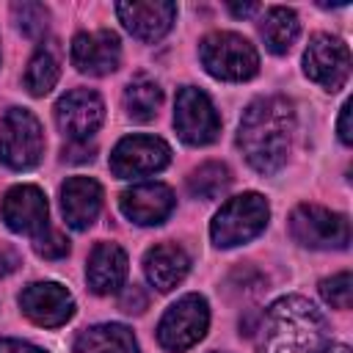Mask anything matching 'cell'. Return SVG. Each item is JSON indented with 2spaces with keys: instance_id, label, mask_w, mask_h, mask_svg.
<instances>
[{
  "instance_id": "33",
  "label": "cell",
  "mask_w": 353,
  "mask_h": 353,
  "mask_svg": "<svg viewBox=\"0 0 353 353\" xmlns=\"http://www.w3.org/2000/svg\"><path fill=\"white\" fill-rule=\"evenodd\" d=\"M229 11L234 14V17H251V14H256L259 11V3H229Z\"/></svg>"
},
{
  "instance_id": "22",
  "label": "cell",
  "mask_w": 353,
  "mask_h": 353,
  "mask_svg": "<svg viewBox=\"0 0 353 353\" xmlns=\"http://www.w3.org/2000/svg\"><path fill=\"white\" fill-rule=\"evenodd\" d=\"M298 17L292 8H284V6H273L268 14H265V22L259 28L262 39H265V47L273 52V55H284L290 52V47L295 44L298 39Z\"/></svg>"
},
{
  "instance_id": "29",
  "label": "cell",
  "mask_w": 353,
  "mask_h": 353,
  "mask_svg": "<svg viewBox=\"0 0 353 353\" xmlns=\"http://www.w3.org/2000/svg\"><path fill=\"white\" fill-rule=\"evenodd\" d=\"M94 143H88V141H69L66 146H63V160H69V163H85V160H91L94 157Z\"/></svg>"
},
{
  "instance_id": "15",
  "label": "cell",
  "mask_w": 353,
  "mask_h": 353,
  "mask_svg": "<svg viewBox=\"0 0 353 353\" xmlns=\"http://www.w3.org/2000/svg\"><path fill=\"white\" fill-rule=\"evenodd\" d=\"M121 61V41L113 30H91V33H77L72 39V63L83 74H110L119 69Z\"/></svg>"
},
{
  "instance_id": "28",
  "label": "cell",
  "mask_w": 353,
  "mask_h": 353,
  "mask_svg": "<svg viewBox=\"0 0 353 353\" xmlns=\"http://www.w3.org/2000/svg\"><path fill=\"white\" fill-rule=\"evenodd\" d=\"M146 303H149V298H146L143 287H138V284L127 287V290L119 295V309L127 312V314H141V312L146 309Z\"/></svg>"
},
{
  "instance_id": "32",
  "label": "cell",
  "mask_w": 353,
  "mask_h": 353,
  "mask_svg": "<svg viewBox=\"0 0 353 353\" xmlns=\"http://www.w3.org/2000/svg\"><path fill=\"white\" fill-rule=\"evenodd\" d=\"M17 268V254L11 248H0V279Z\"/></svg>"
},
{
  "instance_id": "16",
  "label": "cell",
  "mask_w": 353,
  "mask_h": 353,
  "mask_svg": "<svg viewBox=\"0 0 353 353\" xmlns=\"http://www.w3.org/2000/svg\"><path fill=\"white\" fill-rule=\"evenodd\" d=\"M174 204H176V199H174L171 188L163 182H138V185L127 188L119 199L124 218H130L138 226L163 223L174 212Z\"/></svg>"
},
{
  "instance_id": "8",
  "label": "cell",
  "mask_w": 353,
  "mask_h": 353,
  "mask_svg": "<svg viewBox=\"0 0 353 353\" xmlns=\"http://www.w3.org/2000/svg\"><path fill=\"white\" fill-rule=\"evenodd\" d=\"M174 127L179 132V138L190 146H207L218 138L221 132V116L212 105V99L193 88L185 85L176 94V105H174Z\"/></svg>"
},
{
  "instance_id": "6",
  "label": "cell",
  "mask_w": 353,
  "mask_h": 353,
  "mask_svg": "<svg viewBox=\"0 0 353 353\" xmlns=\"http://www.w3.org/2000/svg\"><path fill=\"white\" fill-rule=\"evenodd\" d=\"M41 152L44 132L39 119L25 108H8L0 119V160L14 171H25L41 160Z\"/></svg>"
},
{
  "instance_id": "25",
  "label": "cell",
  "mask_w": 353,
  "mask_h": 353,
  "mask_svg": "<svg viewBox=\"0 0 353 353\" xmlns=\"http://www.w3.org/2000/svg\"><path fill=\"white\" fill-rule=\"evenodd\" d=\"M14 19L19 25L22 33L39 39L47 33V25H50V11L41 6V3H33V0H22V3H14Z\"/></svg>"
},
{
  "instance_id": "23",
  "label": "cell",
  "mask_w": 353,
  "mask_h": 353,
  "mask_svg": "<svg viewBox=\"0 0 353 353\" xmlns=\"http://www.w3.org/2000/svg\"><path fill=\"white\" fill-rule=\"evenodd\" d=\"M61 77V61L58 55L52 52V47H39L33 52V58L28 61V69H25V88L33 94V97H44L55 88Z\"/></svg>"
},
{
  "instance_id": "19",
  "label": "cell",
  "mask_w": 353,
  "mask_h": 353,
  "mask_svg": "<svg viewBox=\"0 0 353 353\" xmlns=\"http://www.w3.org/2000/svg\"><path fill=\"white\" fill-rule=\"evenodd\" d=\"M124 276H127L124 248L116 243H97L88 256V265H85V279H88L91 292H97V295L116 292L124 284Z\"/></svg>"
},
{
  "instance_id": "2",
  "label": "cell",
  "mask_w": 353,
  "mask_h": 353,
  "mask_svg": "<svg viewBox=\"0 0 353 353\" xmlns=\"http://www.w3.org/2000/svg\"><path fill=\"white\" fill-rule=\"evenodd\" d=\"M256 331V353H325L328 347L325 317L301 295L273 301Z\"/></svg>"
},
{
  "instance_id": "18",
  "label": "cell",
  "mask_w": 353,
  "mask_h": 353,
  "mask_svg": "<svg viewBox=\"0 0 353 353\" xmlns=\"http://www.w3.org/2000/svg\"><path fill=\"white\" fill-rule=\"evenodd\" d=\"M188 270H190V256L176 243H157L143 254V273L149 284L160 292H168L176 284H182Z\"/></svg>"
},
{
  "instance_id": "3",
  "label": "cell",
  "mask_w": 353,
  "mask_h": 353,
  "mask_svg": "<svg viewBox=\"0 0 353 353\" xmlns=\"http://www.w3.org/2000/svg\"><path fill=\"white\" fill-rule=\"evenodd\" d=\"M199 58L212 77L229 80V83L251 80L259 72L256 47L245 36L232 33V30H215L204 36L199 44Z\"/></svg>"
},
{
  "instance_id": "7",
  "label": "cell",
  "mask_w": 353,
  "mask_h": 353,
  "mask_svg": "<svg viewBox=\"0 0 353 353\" xmlns=\"http://www.w3.org/2000/svg\"><path fill=\"white\" fill-rule=\"evenodd\" d=\"M207 325H210V306L201 295L190 292L176 303H171L168 312L160 317L157 342L171 353H182L207 334Z\"/></svg>"
},
{
  "instance_id": "21",
  "label": "cell",
  "mask_w": 353,
  "mask_h": 353,
  "mask_svg": "<svg viewBox=\"0 0 353 353\" xmlns=\"http://www.w3.org/2000/svg\"><path fill=\"white\" fill-rule=\"evenodd\" d=\"M160 102H163V91H160L157 80L149 77L146 72H138L124 88V108L132 121L154 119L160 110Z\"/></svg>"
},
{
  "instance_id": "30",
  "label": "cell",
  "mask_w": 353,
  "mask_h": 353,
  "mask_svg": "<svg viewBox=\"0 0 353 353\" xmlns=\"http://www.w3.org/2000/svg\"><path fill=\"white\" fill-rule=\"evenodd\" d=\"M350 102H345L342 105V110H339V121H336V130H339V141L345 143V146H350L353 143V130H350Z\"/></svg>"
},
{
  "instance_id": "11",
  "label": "cell",
  "mask_w": 353,
  "mask_h": 353,
  "mask_svg": "<svg viewBox=\"0 0 353 353\" xmlns=\"http://www.w3.org/2000/svg\"><path fill=\"white\" fill-rule=\"evenodd\" d=\"M105 119V105L97 91L74 88L55 102V124L69 141H88Z\"/></svg>"
},
{
  "instance_id": "20",
  "label": "cell",
  "mask_w": 353,
  "mask_h": 353,
  "mask_svg": "<svg viewBox=\"0 0 353 353\" xmlns=\"http://www.w3.org/2000/svg\"><path fill=\"white\" fill-rule=\"evenodd\" d=\"M72 350L74 353H141L132 331L119 323H99V325L83 328Z\"/></svg>"
},
{
  "instance_id": "27",
  "label": "cell",
  "mask_w": 353,
  "mask_h": 353,
  "mask_svg": "<svg viewBox=\"0 0 353 353\" xmlns=\"http://www.w3.org/2000/svg\"><path fill=\"white\" fill-rule=\"evenodd\" d=\"M33 248H36V254L44 256V259H61V256L69 254V240H66L58 229H50V226H47L39 237H33Z\"/></svg>"
},
{
  "instance_id": "17",
  "label": "cell",
  "mask_w": 353,
  "mask_h": 353,
  "mask_svg": "<svg viewBox=\"0 0 353 353\" xmlns=\"http://www.w3.org/2000/svg\"><path fill=\"white\" fill-rule=\"evenodd\" d=\"M102 207V188L91 176H69L61 185V210L72 229H88Z\"/></svg>"
},
{
  "instance_id": "26",
  "label": "cell",
  "mask_w": 353,
  "mask_h": 353,
  "mask_svg": "<svg viewBox=\"0 0 353 353\" xmlns=\"http://www.w3.org/2000/svg\"><path fill=\"white\" fill-rule=\"evenodd\" d=\"M320 295L334 309H350V301H353V279H350V273L342 270V273H334V276L323 279L320 281Z\"/></svg>"
},
{
  "instance_id": "14",
  "label": "cell",
  "mask_w": 353,
  "mask_h": 353,
  "mask_svg": "<svg viewBox=\"0 0 353 353\" xmlns=\"http://www.w3.org/2000/svg\"><path fill=\"white\" fill-rule=\"evenodd\" d=\"M116 14L135 39L157 41L171 30L176 19V6L171 0H127L116 3Z\"/></svg>"
},
{
  "instance_id": "31",
  "label": "cell",
  "mask_w": 353,
  "mask_h": 353,
  "mask_svg": "<svg viewBox=\"0 0 353 353\" xmlns=\"http://www.w3.org/2000/svg\"><path fill=\"white\" fill-rule=\"evenodd\" d=\"M0 353H47L30 342H22V339H0Z\"/></svg>"
},
{
  "instance_id": "12",
  "label": "cell",
  "mask_w": 353,
  "mask_h": 353,
  "mask_svg": "<svg viewBox=\"0 0 353 353\" xmlns=\"http://www.w3.org/2000/svg\"><path fill=\"white\" fill-rule=\"evenodd\" d=\"M19 306L28 320L44 328L63 325L74 314V298L58 281H36L19 292Z\"/></svg>"
},
{
  "instance_id": "24",
  "label": "cell",
  "mask_w": 353,
  "mask_h": 353,
  "mask_svg": "<svg viewBox=\"0 0 353 353\" xmlns=\"http://www.w3.org/2000/svg\"><path fill=\"white\" fill-rule=\"evenodd\" d=\"M229 185H232V171H229V165H226V163H215V160L201 163V165L193 168L190 176H188V190H190V196L204 199V201L221 199V196L229 190Z\"/></svg>"
},
{
  "instance_id": "13",
  "label": "cell",
  "mask_w": 353,
  "mask_h": 353,
  "mask_svg": "<svg viewBox=\"0 0 353 353\" xmlns=\"http://www.w3.org/2000/svg\"><path fill=\"white\" fill-rule=\"evenodd\" d=\"M0 215L11 232L39 237L47 223V199L36 185H14L0 201Z\"/></svg>"
},
{
  "instance_id": "4",
  "label": "cell",
  "mask_w": 353,
  "mask_h": 353,
  "mask_svg": "<svg viewBox=\"0 0 353 353\" xmlns=\"http://www.w3.org/2000/svg\"><path fill=\"white\" fill-rule=\"evenodd\" d=\"M268 218H270L268 199L251 190V193L229 199L215 212L210 223V237L218 248H234V245L254 240L268 226Z\"/></svg>"
},
{
  "instance_id": "5",
  "label": "cell",
  "mask_w": 353,
  "mask_h": 353,
  "mask_svg": "<svg viewBox=\"0 0 353 353\" xmlns=\"http://www.w3.org/2000/svg\"><path fill=\"white\" fill-rule=\"evenodd\" d=\"M290 234L303 248H347L350 221L342 212H334L320 204H298L290 212Z\"/></svg>"
},
{
  "instance_id": "1",
  "label": "cell",
  "mask_w": 353,
  "mask_h": 353,
  "mask_svg": "<svg viewBox=\"0 0 353 353\" xmlns=\"http://www.w3.org/2000/svg\"><path fill=\"white\" fill-rule=\"evenodd\" d=\"M295 130V110L287 97H259L240 119L237 146L256 174H276L290 154Z\"/></svg>"
},
{
  "instance_id": "10",
  "label": "cell",
  "mask_w": 353,
  "mask_h": 353,
  "mask_svg": "<svg viewBox=\"0 0 353 353\" xmlns=\"http://www.w3.org/2000/svg\"><path fill=\"white\" fill-rule=\"evenodd\" d=\"M171 163V149L163 138L154 135H130L116 143L110 152V171L119 179L149 176L163 171Z\"/></svg>"
},
{
  "instance_id": "9",
  "label": "cell",
  "mask_w": 353,
  "mask_h": 353,
  "mask_svg": "<svg viewBox=\"0 0 353 353\" xmlns=\"http://www.w3.org/2000/svg\"><path fill=\"white\" fill-rule=\"evenodd\" d=\"M303 72L325 91H339L350 77V50L342 39L331 33H317L309 39L303 52Z\"/></svg>"
}]
</instances>
